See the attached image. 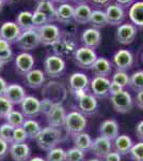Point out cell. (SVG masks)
Segmentation results:
<instances>
[{
	"label": "cell",
	"instance_id": "f6af8a7d",
	"mask_svg": "<svg viewBox=\"0 0 143 161\" xmlns=\"http://www.w3.org/2000/svg\"><path fill=\"white\" fill-rule=\"evenodd\" d=\"M12 57H13L12 48H8V50H6V51L0 52V61H1L3 64H7V62H9V61H11Z\"/></svg>",
	"mask_w": 143,
	"mask_h": 161
},
{
	"label": "cell",
	"instance_id": "f546056e",
	"mask_svg": "<svg viewBox=\"0 0 143 161\" xmlns=\"http://www.w3.org/2000/svg\"><path fill=\"white\" fill-rule=\"evenodd\" d=\"M90 24L92 25L93 28L96 29H100V28H105L108 25V19L106 12L103 9H94L92 10V14H91Z\"/></svg>",
	"mask_w": 143,
	"mask_h": 161
},
{
	"label": "cell",
	"instance_id": "d590c367",
	"mask_svg": "<svg viewBox=\"0 0 143 161\" xmlns=\"http://www.w3.org/2000/svg\"><path fill=\"white\" fill-rule=\"evenodd\" d=\"M129 86L136 92L143 90V70L134 72L129 79Z\"/></svg>",
	"mask_w": 143,
	"mask_h": 161
},
{
	"label": "cell",
	"instance_id": "ac0fdd59",
	"mask_svg": "<svg viewBox=\"0 0 143 161\" xmlns=\"http://www.w3.org/2000/svg\"><path fill=\"white\" fill-rule=\"evenodd\" d=\"M22 32V29L15 22H4L0 26V38L4 39L10 44L16 42Z\"/></svg>",
	"mask_w": 143,
	"mask_h": 161
},
{
	"label": "cell",
	"instance_id": "9a60e30c",
	"mask_svg": "<svg viewBox=\"0 0 143 161\" xmlns=\"http://www.w3.org/2000/svg\"><path fill=\"white\" fill-rule=\"evenodd\" d=\"M90 150L98 159H103L112 150V141L100 136L96 139L92 140V145H91Z\"/></svg>",
	"mask_w": 143,
	"mask_h": 161
},
{
	"label": "cell",
	"instance_id": "603a6c76",
	"mask_svg": "<svg viewBox=\"0 0 143 161\" xmlns=\"http://www.w3.org/2000/svg\"><path fill=\"white\" fill-rule=\"evenodd\" d=\"M4 97L7 98L13 105L20 104L26 98V92L24 87L18 84H8V87L4 92Z\"/></svg>",
	"mask_w": 143,
	"mask_h": 161
},
{
	"label": "cell",
	"instance_id": "60d3db41",
	"mask_svg": "<svg viewBox=\"0 0 143 161\" xmlns=\"http://www.w3.org/2000/svg\"><path fill=\"white\" fill-rule=\"evenodd\" d=\"M129 79H130V75L126 73V71H118L116 70L112 75V79L111 82H114L116 84H119L120 86L125 88L126 86H129Z\"/></svg>",
	"mask_w": 143,
	"mask_h": 161
},
{
	"label": "cell",
	"instance_id": "7dc6e473",
	"mask_svg": "<svg viewBox=\"0 0 143 161\" xmlns=\"http://www.w3.org/2000/svg\"><path fill=\"white\" fill-rule=\"evenodd\" d=\"M103 161H122V156L119 153H116L115 150L114 152L111 150L106 157L103 158Z\"/></svg>",
	"mask_w": 143,
	"mask_h": 161
},
{
	"label": "cell",
	"instance_id": "681fc988",
	"mask_svg": "<svg viewBox=\"0 0 143 161\" xmlns=\"http://www.w3.org/2000/svg\"><path fill=\"white\" fill-rule=\"evenodd\" d=\"M8 153H9V143L0 139V158L6 157Z\"/></svg>",
	"mask_w": 143,
	"mask_h": 161
},
{
	"label": "cell",
	"instance_id": "e0dca14e",
	"mask_svg": "<svg viewBox=\"0 0 143 161\" xmlns=\"http://www.w3.org/2000/svg\"><path fill=\"white\" fill-rule=\"evenodd\" d=\"M69 86L72 93L78 92H87L90 86V80L85 73L74 72L69 77Z\"/></svg>",
	"mask_w": 143,
	"mask_h": 161
},
{
	"label": "cell",
	"instance_id": "52a82bcc",
	"mask_svg": "<svg viewBox=\"0 0 143 161\" xmlns=\"http://www.w3.org/2000/svg\"><path fill=\"white\" fill-rule=\"evenodd\" d=\"M75 99L78 101V108L84 115H91L95 113L98 108L96 97L87 92H78L73 93Z\"/></svg>",
	"mask_w": 143,
	"mask_h": 161
},
{
	"label": "cell",
	"instance_id": "680465c9",
	"mask_svg": "<svg viewBox=\"0 0 143 161\" xmlns=\"http://www.w3.org/2000/svg\"><path fill=\"white\" fill-rule=\"evenodd\" d=\"M29 161H46V160L43 159L42 157H33V158H30Z\"/></svg>",
	"mask_w": 143,
	"mask_h": 161
},
{
	"label": "cell",
	"instance_id": "d6a6232c",
	"mask_svg": "<svg viewBox=\"0 0 143 161\" xmlns=\"http://www.w3.org/2000/svg\"><path fill=\"white\" fill-rule=\"evenodd\" d=\"M23 129L25 130L26 134H27L28 139L30 140H34L36 136L38 134V132L42 130V127L41 125L35 120V119H26L23 124Z\"/></svg>",
	"mask_w": 143,
	"mask_h": 161
},
{
	"label": "cell",
	"instance_id": "91938a15",
	"mask_svg": "<svg viewBox=\"0 0 143 161\" xmlns=\"http://www.w3.org/2000/svg\"><path fill=\"white\" fill-rule=\"evenodd\" d=\"M67 1H69V0H53L54 3L56 2V3H60V4H62V3H67Z\"/></svg>",
	"mask_w": 143,
	"mask_h": 161
},
{
	"label": "cell",
	"instance_id": "cb8c5ba5",
	"mask_svg": "<svg viewBox=\"0 0 143 161\" xmlns=\"http://www.w3.org/2000/svg\"><path fill=\"white\" fill-rule=\"evenodd\" d=\"M100 134L106 139L113 141L120 134V127L116 120L114 119H106L100 126Z\"/></svg>",
	"mask_w": 143,
	"mask_h": 161
},
{
	"label": "cell",
	"instance_id": "003e7915",
	"mask_svg": "<svg viewBox=\"0 0 143 161\" xmlns=\"http://www.w3.org/2000/svg\"><path fill=\"white\" fill-rule=\"evenodd\" d=\"M47 1H53V0H47Z\"/></svg>",
	"mask_w": 143,
	"mask_h": 161
},
{
	"label": "cell",
	"instance_id": "f35d334b",
	"mask_svg": "<svg viewBox=\"0 0 143 161\" xmlns=\"http://www.w3.org/2000/svg\"><path fill=\"white\" fill-rule=\"evenodd\" d=\"M14 129V127H12L11 125L8 123L0 125V139H2L3 141L9 143V144H12Z\"/></svg>",
	"mask_w": 143,
	"mask_h": 161
},
{
	"label": "cell",
	"instance_id": "5bb4252c",
	"mask_svg": "<svg viewBox=\"0 0 143 161\" xmlns=\"http://www.w3.org/2000/svg\"><path fill=\"white\" fill-rule=\"evenodd\" d=\"M111 80L108 77L94 76L90 82L92 95L96 98H106L109 96V87Z\"/></svg>",
	"mask_w": 143,
	"mask_h": 161
},
{
	"label": "cell",
	"instance_id": "2e32d148",
	"mask_svg": "<svg viewBox=\"0 0 143 161\" xmlns=\"http://www.w3.org/2000/svg\"><path fill=\"white\" fill-rule=\"evenodd\" d=\"M106 15H107L108 25L111 26H120L124 23L126 19L125 9L118 6L116 3H110L105 9Z\"/></svg>",
	"mask_w": 143,
	"mask_h": 161
},
{
	"label": "cell",
	"instance_id": "ab89813d",
	"mask_svg": "<svg viewBox=\"0 0 143 161\" xmlns=\"http://www.w3.org/2000/svg\"><path fill=\"white\" fill-rule=\"evenodd\" d=\"M46 161H65V150L58 146L48 150Z\"/></svg>",
	"mask_w": 143,
	"mask_h": 161
},
{
	"label": "cell",
	"instance_id": "ba28073f",
	"mask_svg": "<svg viewBox=\"0 0 143 161\" xmlns=\"http://www.w3.org/2000/svg\"><path fill=\"white\" fill-rule=\"evenodd\" d=\"M96 59H97V54L95 50L85 47V46H80L74 53L75 64L81 69L90 70Z\"/></svg>",
	"mask_w": 143,
	"mask_h": 161
},
{
	"label": "cell",
	"instance_id": "7bdbcfd3",
	"mask_svg": "<svg viewBox=\"0 0 143 161\" xmlns=\"http://www.w3.org/2000/svg\"><path fill=\"white\" fill-rule=\"evenodd\" d=\"M129 155L134 161H143V142L140 141L132 145Z\"/></svg>",
	"mask_w": 143,
	"mask_h": 161
},
{
	"label": "cell",
	"instance_id": "8992f818",
	"mask_svg": "<svg viewBox=\"0 0 143 161\" xmlns=\"http://www.w3.org/2000/svg\"><path fill=\"white\" fill-rule=\"evenodd\" d=\"M38 37H40L41 44L46 46L56 44L62 36V31L58 25L49 23V24L38 28Z\"/></svg>",
	"mask_w": 143,
	"mask_h": 161
},
{
	"label": "cell",
	"instance_id": "44dd1931",
	"mask_svg": "<svg viewBox=\"0 0 143 161\" xmlns=\"http://www.w3.org/2000/svg\"><path fill=\"white\" fill-rule=\"evenodd\" d=\"M81 42L85 47L96 50L101 43V33L100 29L90 27L84 30L81 35Z\"/></svg>",
	"mask_w": 143,
	"mask_h": 161
},
{
	"label": "cell",
	"instance_id": "7c38bea8",
	"mask_svg": "<svg viewBox=\"0 0 143 161\" xmlns=\"http://www.w3.org/2000/svg\"><path fill=\"white\" fill-rule=\"evenodd\" d=\"M134 64V55L129 50L121 48L112 57V66L118 71H126L130 69Z\"/></svg>",
	"mask_w": 143,
	"mask_h": 161
},
{
	"label": "cell",
	"instance_id": "5b68a950",
	"mask_svg": "<svg viewBox=\"0 0 143 161\" xmlns=\"http://www.w3.org/2000/svg\"><path fill=\"white\" fill-rule=\"evenodd\" d=\"M110 101L113 110L120 114L128 113L132 110V106H134V100H132L131 95L125 89L113 96H110Z\"/></svg>",
	"mask_w": 143,
	"mask_h": 161
},
{
	"label": "cell",
	"instance_id": "7402d4cb",
	"mask_svg": "<svg viewBox=\"0 0 143 161\" xmlns=\"http://www.w3.org/2000/svg\"><path fill=\"white\" fill-rule=\"evenodd\" d=\"M112 62L108 58H106V57H97V59L95 60L92 68L90 70L94 74V76L108 77L112 72Z\"/></svg>",
	"mask_w": 143,
	"mask_h": 161
},
{
	"label": "cell",
	"instance_id": "f907efd6",
	"mask_svg": "<svg viewBox=\"0 0 143 161\" xmlns=\"http://www.w3.org/2000/svg\"><path fill=\"white\" fill-rule=\"evenodd\" d=\"M123 89H124V88L122 86H120L119 84H116V83H114V82H111L110 83V87H109V96L115 95V93L122 92Z\"/></svg>",
	"mask_w": 143,
	"mask_h": 161
},
{
	"label": "cell",
	"instance_id": "03108f58",
	"mask_svg": "<svg viewBox=\"0 0 143 161\" xmlns=\"http://www.w3.org/2000/svg\"><path fill=\"white\" fill-rule=\"evenodd\" d=\"M141 61H142V64H143V52H142V55H141Z\"/></svg>",
	"mask_w": 143,
	"mask_h": 161
},
{
	"label": "cell",
	"instance_id": "c3c4849f",
	"mask_svg": "<svg viewBox=\"0 0 143 161\" xmlns=\"http://www.w3.org/2000/svg\"><path fill=\"white\" fill-rule=\"evenodd\" d=\"M89 1L96 9H103L111 3V0H89Z\"/></svg>",
	"mask_w": 143,
	"mask_h": 161
},
{
	"label": "cell",
	"instance_id": "94428289",
	"mask_svg": "<svg viewBox=\"0 0 143 161\" xmlns=\"http://www.w3.org/2000/svg\"><path fill=\"white\" fill-rule=\"evenodd\" d=\"M4 3H6V1H4V0H0V12H2V10H3Z\"/></svg>",
	"mask_w": 143,
	"mask_h": 161
},
{
	"label": "cell",
	"instance_id": "9f6ffc18",
	"mask_svg": "<svg viewBox=\"0 0 143 161\" xmlns=\"http://www.w3.org/2000/svg\"><path fill=\"white\" fill-rule=\"evenodd\" d=\"M8 48H11V44L8 42V41L4 40V39L0 38V52L6 51Z\"/></svg>",
	"mask_w": 143,
	"mask_h": 161
},
{
	"label": "cell",
	"instance_id": "1f68e13d",
	"mask_svg": "<svg viewBox=\"0 0 143 161\" xmlns=\"http://www.w3.org/2000/svg\"><path fill=\"white\" fill-rule=\"evenodd\" d=\"M15 23L18 25V27L22 29V31L32 29L33 24H32V12L30 11H20L16 15V19Z\"/></svg>",
	"mask_w": 143,
	"mask_h": 161
},
{
	"label": "cell",
	"instance_id": "277c9868",
	"mask_svg": "<svg viewBox=\"0 0 143 161\" xmlns=\"http://www.w3.org/2000/svg\"><path fill=\"white\" fill-rule=\"evenodd\" d=\"M15 44L23 52H30L34 50L41 44L38 29L32 28V29L23 31L22 35L19 36V38L16 40Z\"/></svg>",
	"mask_w": 143,
	"mask_h": 161
},
{
	"label": "cell",
	"instance_id": "836d02e7",
	"mask_svg": "<svg viewBox=\"0 0 143 161\" xmlns=\"http://www.w3.org/2000/svg\"><path fill=\"white\" fill-rule=\"evenodd\" d=\"M74 145L77 148L87 152L90 150L91 145H92V139H91L89 133H85V132H81V133H78L76 136H74Z\"/></svg>",
	"mask_w": 143,
	"mask_h": 161
},
{
	"label": "cell",
	"instance_id": "4fadbf2b",
	"mask_svg": "<svg viewBox=\"0 0 143 161\" xmlns=\"http://www.w3.org/2000/svg\"><path fill=\"white\" fill-rule=\"evenodd\" d=\"M20 110L27 118H34L41 113V101L34 96H26L20 103Z\"/></svg>",
	"mask_w": 143,
	"mask_h": 161
},
{
	"label": "cell",
	"instance_id": "e575fe53",
	"mask_svg": "<svg viewBox=\"0 0 143 161\" xmlns=\"http://www.w3.org/2000/svg\"><path fill=\"white\" fill-rule=\"evenodd\" d=\"M4 119L7 120L8 124H10L12 127H14V128H19V127H22L24 121L26 120L24 114H23L22 112L15 111V110H13Z\"/></svg>",
	"mask_w": 143,
	"mask_h": 161
},
{
	"label": "cell",
	"instance_id": "30bf717a",
	"mask_svg": "<svg viewBox=\"0 0 143 161\" xmlns=\"http://www.w3.org/2000/svg\"><path fill=\"white\" fill-rule=\"evenodd\" d=\"M138 33V28L131 23H123L118 26L115 32V38L122 45H128L135 41Z\"/></svg>",
	"mask_w": 143,
	"mask_h": 161
},
{
	"label": "cell",
	"instance_id": "6125c7cd",
	"mask_svg": "<svg viewBox=\"0 0 143 161\" xmlns=\"http://www.w3.org/2000/svg\"><path fill=\"white\" fill-rule=\"evenodd\" d=\"M3 66H4V64H2L1 61H0V73H1V71H2V70H3Z\"/></svg>",
	"mask_w": 143,
	"mask_h": 161
},
{
	"label": "cell",
	"instance_id": "9c48e42d",
	"mask_svg": "<svg viewBox=\"0 0 143 161\" xmlns=\"http://www.w3.org/2000/svg\"><path fill=\"white\" fill-rule=\"evenodd\" d=\"M53 48L54 55H58L63 58V57L69 55H74L75 51L77 50V45L74 39L69 35V32H62L61 38L59 39V41L56 44H54Z\"/></svg>",
	"mask_w": 143,
	"mask_h": 161
},
{
	"label": "cell",
	"instance_id": "f5cc1de1",
	"mask_svg": "<svg viewBox=\"0 0 143 161\" xmlns=\"http://www.w3.org/2000/svg\"><path fill=\"white\" fill-rule=\"evenodd\" d=\"M135 132H136V136L138 139H139L141 142H143V120L139 121V123L137 124Z\"/></svg>",
	"mask_w": 143,
	"mask_h": 161
},
{
	"label": "cell",
	"instance_id": "e7e4bbea",
	"mask_svg": "<svg viewBox=\"0 0 143 161\" xmlns=\"http://www.w3.org/2000/svg\"><path fill=\"white\" fill-rule=\"evenodd\" d=\"M6 2H13V1H15V0H4Z\"/></svg>",
	"mask_w": 143,
	"mask_h": 161
},
{
	"label": "cell",
	"instance_id": "7a4b0ae2",
	"mask_svg": "<svg viewBox=\"0 0 143 161\" xmlns=\"http://www.w3.org/2000/svg\"><path fill=\"white\" fill-rule=\"evenodd\" d=\"M87 125V118L80 111H72L69 114H66L64 129L67 133L72 134V136H76L78 133L84 132Z\"/></svg>",
	"mask_w": 143,
	"mask_h": 161
},
{
	"label": "cell",
	"instance_id": "ffe728a7",
	"mask_svg": "<svg viewBox=\"0 0 143 161\" xmlns=\"http://www.w3.org/2000/svg\"><path fill=\"white\" fill-rule=\"evenodd\" d=\"M34 67V57L29 52H22L15 57V68L18 73L25 75Z\"/></svg>",
	"mask_w": 143,
	"mask_h": 161
},
{
	"label": "cell",
	"instance_id": "d4e9b609",
	"mask_svg": "<svg viewBox=\"0 0 143 161\" xmlns=\"http://www.w3.org/2000/svg\"><path fill=\"white\" fill-rule=\"evenodd\" d=\"M56 20L64 25L72 24L74 22V7L69 2L60 4L56 9Z\"/></svg>",
	"mask_w": 143,
	"mask_h": 161
},
{
	"label": "cell",
	"instance_id": "4dcf8cb0",
	"mask_svg": "<svg viewBox=\"0 0 143 161\" xmlns=\"http://www.w3.org/2000/svg\"><path fill=\"white\" fill-rule=\"evenodd\" d=\"M56 9L53 1H47V0H38V4H36V9L38 11L43 12L44 14L47 15L48 19L50 23L56 20Z\"/></svg>",
	"mask_w": 143,
	"mask_h": 161
},
{
	"label": "cell",
	"instance_id": "8fae6325",
	"mask_svg": "<svg viewBox=\"0 0 143 161\" xmlns=\"http://www.w3.org/2000/svg\"><path fill=\"white\" fill-rule=\"evenodd\" d=\"M46 118H47V123L49 127H54V128H61L64 127L66 118V111L65 108L61 104V103H54L51 108L46 114Z\"/></svg>",
	"mask_w": 143,
	"mask_h": 161
},
{
	"label": "cell",
	"instance_id": "f1b7e54d",
	"mask_svg": "<svg viewBox=\"0 0 143 161\" xmlns=\"http://www.w3.org/2000/svg\"><path fill=\"white\" fill-rule=\"evenodd\" d=\"M132 145V140L126 134H119L115 139L113 140V146L116 153H119L121 156H125L129 154Z\"/></svg>",
	"mask_w": 143,
	"mask_h": 161
},
{
	"label": "cell",
	"instance_id": "bcb514c9",
	"mask_svg": "<svg viewBox=\"0 0 143 161\" xmlns=\"http://www.w3.org/2000/svg\"><path fill=\"white\" fill-rule=\"evenodd\" d=\"M54 102H53L51 100L49 99H43L42 101H41V113L43 114H47L48 111L51 108V106H53Z\"/></svg>",
	"mask_w": 143,
	"mask_h": 161
},
{
	"label": "cell",
	"instance_id": "816d5d0a",
	"mask_svg": "<svg viewBox=\"0 0 143 161\" xmlns=\"http://www.w3.org/2000/svg\"><path fill=\"white\" fill-rule=\"evenodd\" d=\"M135 104L138 108L143 111V90L137 92L136 97H135Z\"/></svg>",
	"mask_w": 143,
	"mask_h": 161
},
{
	"label": "cell",
	"instance_id": "6da1fadb",
	"mask_svg": "<svg viewBox=\"0 0 143 161\" xmlns=\"http://www.w3.org/2000/svg\"><path fill=\"white\" fill-rule=\"evenodd\" d=\"M61 130L59 128L54 127H45L42 128V130L38 132V134L35 137V142L38 146L43 150H48L57 147V145L61 142Z\"/></svg>",
	"mask_w": 143,
	"mask_h": 161
},
{
	"label": "cell",
	"instance_id": "b9f144b4",
	"mask_svg": "<svg viewBox=\"0 0 143 161\" xmlns=\"http://www.w3.org/2000/svg\"><path fill=\"white\" fill-rule=\"evenodd\" d=\"M13 105L4 96L0 97V118H6L13 111Z\"/></svg>",
	"mask_w": 143,
	"mask_h": 161
},
{
	"label": "cell",
	"instance_id": "d6986e66",
	"mask_svg": "<svg viewBox=\"0 0 143 161\" xmlns=\"http://www.w3.org/2000/svg\"><path fill=\"white\" fill-rule=\"evenodd\" d=\"M9 154L13 161H28L31 156V148L25 143H12L9 146Z\"/></svg>",
	"mask_w": 143,
	"mask_h": 161
},
{
	"label": "cell",
	"instance_id": "11a10c76",
	"mask_svg": "<svg viewBox=\"0 0 143 161\" xmlns=\"http://www.w3.org/2000/svg\"><path fill=\"white\" fill-rule=\"evenodd\" d=\"M7 87H8V83L6 82V80H4L3 77L0 76V97H1V96H4Z\"/></svg>",
	"mask_w": 143,
	"mask_h": 161
},
{
	"label": "cell",
	"instance_id": "be15d7a7",
	"mask_svg": "<svg viewBox=\"0 0 143 161\" xmlns=\"http://www.w3.org/2000/svg\"><path fill=\"white\" fill-rule=\"evenodd\" d=\"M88 161H101V160L98 159V158H92V159H89Z\"/></svg>",
	"mask_w": 143,
	"mask_h": 161
},
{
	"label": "cell",
	"instance_id": "3957f363",
	"mask_svg": "<svg viewBox=\"0 0 143 161\" xmlns=\"http://www.w3.org/2000/svg\"><path fill=\"white\" fill-rule=\"evenodd\" d=\"M45 75L51 79H57L64 74L66 70V62L62 57L58 55H48L44 60Z\"/></svg>",
	"mask_w": 143,
	"mask_h": 161
},
{
	"label": "cell",
	"instance_id": "484cf974",
	"mask_svg": "<svg viewBox=\"0 0 143 161\" xmlns=\"http://www.w3.org/2000/svg\"><path fill=\"white\" fill-rule=\"evenodd\" d=\"M128 17L131 24L143 29V0L135 1L131 4L128 10Z\"/></svg>",
	"mask_w": 143,
	"mask_h": 161
},
{
	"label": "cell",
	"instance_id": "db71d44e",
	"mask_svg": "<svg viewBox=\"0 0 143 161\" xmlns=\"http://www.w3.org/2000/svg\"><path fill=\"white\" fill-rule=\"evenodd\" d=\"M135 2V0H114V3H116L118 6L122 7L123 9L126 8H130V6Z\"/></svg>",
	"mask_w": 143,
	"mask_h": 161
},
{
	"label": "cell",
	"instance_id": "6f0895ef",
	"mask_svg": "<svg viewBox=\"0 0 143 161\" xmlns=\"http://www.w3.org/2000/svg\"><path fill=\"white\" fill-rule=\"evenodd\" d=\"M71 1H73L76 4H81V3H87L89 0H71Z\"/></svg>",
	"mask_w": 143,
	"mask_h": 161
},
{
	"label": "cell",
	"instance_id": "4316f807",
	"mask_svg": "<svg viewBox=\"0 0 143 161\" xmlns=\"http://www.w3.org/2000/svg\"><path fill=\"white\" fill-rule=\"evenodd\" d=\"M25 80L28 87L32 88V89H38L45 82V72H43L41 69L33 68L28 73L25 74Z\"/></svg>",
	"mask_w": 143,
	"mask_h": 161
},
{
	"label": "cell",
	"instance_id": "83f0119b",
	"mask_svg": "<svg viewBox=\"0 0 143 161\" xmlns=\"http://www.w3.org/2000/svg\"><path fill=\"white\" fill-rule=\"evenodd\" d=\"M91 14H92V8L88 3L77 4L74 7V22L78 24H88L90 23Z\"/></svg>",
	"mask_w": 143,
	"mask_h": 161
},
{
	"label": "cell",
	"instance_id": "ee69618b",
	"mask_svg": "<svg viewBox=\"0 0 143 161\" xmlns=\"http://www.w3.org/2000/svg\"><path fill=\"white\" fill-rule=\"evenodd\" d=\"M27 139L28 136L26 134L25 130L23 129V127L14 129V132H13V143H25Z\"/></svg>",
	"mask_w": 143,
	"mask_h": 161
},
{
	"label": "cell",
	"instance_id": "8d00e7d4",
	"mask_svg": "<svg viewBox=\"0 0 143 161\" xmlns=\"http://www.w3.org/2000/svg\"><path fill=\"white\" fill-rule=\"evenodd\" d=\"M85 159V152L72 147V148L65 150V161H84Z\"/></svg>",
	"mask_w": 143,
	"mask_h": 161
},
{
	"label": "cell",
	"instance_id": "74e56055",
	"mask_svg": "<svg viewBox=\"0 0 143 161\" xmlns=\"http://www.w3.org/2000/svg\"><path fill=\"white\" fill-rule=\"evenodd\" d=\"M49 19L47 17V15L44 14L43 12L38 11V10H34V12H32V24L34 28H40L43 27V26L49 24Z\"/></svg>",
	"mask_w": 143,
	"mask_h": 161
}]
</instances>
